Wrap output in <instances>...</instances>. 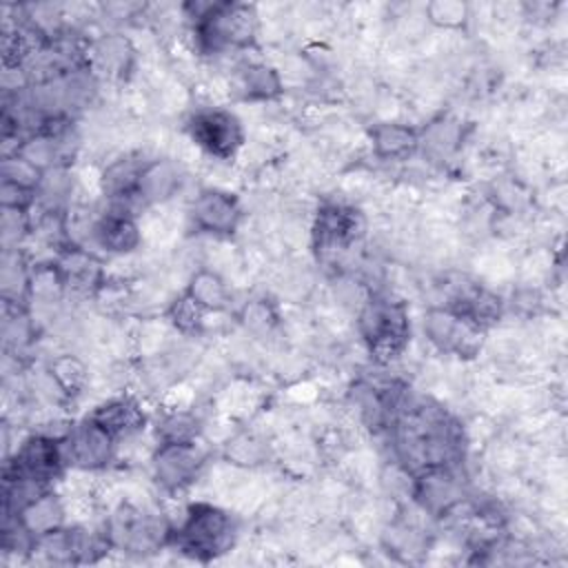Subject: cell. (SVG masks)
Returning <instances> with one entry per match:
<instances>
[{
	"label": "cell",
	"mask_w": 568,
	"mask_h": 568,
	"mask_svg": "<svg viewBox=\"0 0 568 568\" xmlns=\"http://www.w3.org/2000/svg\"><path fill=\"white\" fill-rule=\"evenodd\" d=\"M193 9V31L197 44L206 53L226 49H244L253 44L257 33V11L246 2H202L186 4Z\"/></svg>",
	"instance_id": "1"
},
{
	"label": "cell",
	"mask_w": 568,
	"mask_h": 568,
	"mask_svg": "<svg viewBox=\"0 0 568 568\" xmlns=\"http://www.w3.org/2000/svg\"><path fill=\"white\" fill-rule=\"evenodd\" d=\"M235 535V521L226 510L200 501L191 504L184 519L171 528L169 544L191 559L211 561L231 550Z\"/></svg>",
	"instance_id": "2"
},
{
	"label": "cell",
	"mask_w": 568,
	"mask_h": 568,
	"mask_svg": "<svg viewBox=\"0 0 568 568\" xmlns=\"http://www.w3.org/2000/svg\"><path fill=\"white\" fill-rule=\"evenodd\" d=\"M357 328L371 357L379 364L397 359L408 346V311L399 300H393L388 295H373L362 304L357 315Z\"/></svg>",
	"instance_id": "3"
},
{
	"label": "cell",
	"mask_w": 568,
	"mask_h": 568,
	"mask_svg": "<svg viewBox=\"0 0 568 568\" xmlns=\"http://www.w3.org/2000/svg\"><path fill=\"white\" fill-rule=\"evenodd\" d=\"M104 532L115 550L126 555H151L169 544L171 526L138 506L120 504L106 519Z\"/></svg>",
	"instance_id": "4"
},
{
	"label": "cell",
	"mask_w": 568,
	"mask_h": 568,
	"mask_svg": "<svg viewBox=\"0 0 568 568\" xmlns=\"http://www.w3.org/2000/svg\"><path fill=\"white\" fill-rule=\"evenodd\" d=\"M189 138L211 158L231 160L244 144V129L233 111L206 106L186 122Z\"/></svg>",
	"instance_id": "5"
},
{
	"label": "cell",
	"mask_w": 568,
	"mask_h": 568,
	"mask_svg": "<svg viewBox=\"0 0 568 568\" xmlns=\"http://www.w3.org/2000/svg\"><path fill=\"white\" fill-rule=\"evenodd\" d=\"M67 459L62 437L31 435L27 437L4 464V479H29L38 484L53 481L64 470Z\"/></svg>",
	"instance_id": "6"
},
{
	"label": "cell",
	"mask_w": 568,
	"mask_h": 568,
	"mask_svg": "<svg viewBox=\"0 0 568 568\" xmlns=\"http://www.w3.org/2000/svg\"><path fill=\"white\" fill-rule=\"evenodd\" d=\"M424 333L439 353H448L464 359L479 355L484 346V328L446 306H435L426 311Z\"/></svg>",
	"instance_id": "7"
},
{
	"label": "cell",
	"mask_w": 568,
	"mask_h": 568,
	"mask_svg": "<svg viewBox=\"0 0 568 568\" xmlns=\"http://www.w3.org/2000/svg\"><path fill=\"white\" fill-rule=\"evenodd\" d=\"M204 466V453L195 442L158 444L151 457L155 484L166 493H180L195 481Z\"/></svg>",
	"instance_id": "8"
},
{
	"label": "cell",
	"mask_w": 568,
	"mask_h": 568,
	"mask_svg": "<svg viewBox=\"0 0 568 568\" xmlns=\"http://www.w3.org/2000/svg\"><path fill=\"white\" fill-rule=\"evenodd\" d=\"M115 437L100 428L89 417L62 435V450L67 466L80 470H98L104 468L115 453Z\"/></svg>",
	"instance_id": "9"
},
{
	"label": "cell",
	"mask_w": 568,
	"mask_h": 568,
	"mask_svg": "<svg viewBox=\"0 0 568 568\" xmlns=\"http://www.w3.org/2000/svg\"><path fill=\"white\" fill-rule=\"evenodd\" d=\"M413 497L428 515H448L464 499V481L457 466H428L415 473Z\"/></svg>",
	"instance_id": "10"
},
{
	"label": "cell",
	"mask_w": 568,
	"mask_h": 568,
	"mask_svg": "<svg viewBox=\"0 0 568 568\" xmlns=\"http://www.w3.org/2000/svg\"><path fill=\"white\" fill-rule=\"evenodd\" d=\"M191 224L211 235H233L240 220H242V206L233 193L220 191V189H204L195 195L189 209Z\"/></svg>",
	"instance_id": "11"
},
{
	"label": "cell",
	"mask_w": 568,
	"mask_h": 568,
	"mask_svg": "<svg viewBox=\"0 0 568 568\" xmlns=\"http://www.w3.org/2000/svg\"><path fill=\"white\" fill-rule=\"evenodd\" d=\"M364 220L357 209L344 204H324L313 224V237L317 251H344L362 233Z\"/></svg>",
	"instance_id": "12"
},
{
	"label": "cell",
	"mask_w": 568,
	"mask_h": 568,
	"mask_svg": "<svg viewBox=\"0 0 568 568\" xmlns=\"http://www.w3.org/2000/svg\"><path fill=\"white\" fill-rule=\"evenodd\" d=\"M91 235H93V242L111 255L131 253L138 248V244L142 240L135 215H131L126 211H118V209H109L106 213H102L93 222Z\"/></svg>",
	"instance_id": "13"
},
{
	"label": "cell",
	"mask_w": 568,
	"mask_h": 568,
	"mask_svg": "<svg viewBox=\"0 0 568 568\" xmlns=\"http://www.w3.org/2000/svg\"><path fill=\"white\" fill-rule=\"evenodd\" d=\"M446 308L455 311L457 315L470 320L473 324L486 331L490 324L499 322L504 302L499 300V295H495L488 288H481L479 284H464L450 295V302L446 304Z\"/></svg>",
	"instance_id": "14"
},
{
	"label": "cell",
	"mask_w": 568,
	"mask_h": 568,
	"mask_svg": "<svg viewBox=\"0 0 568 568\" xmlns=\"http://www.w3.org/2000/svg\"><path fill=\"white\" fill-rule=\"evenodd\" d=\"M180 184H182L180 169L171 160H149L144 162L138 178V189H135L138 204L149 206V204L166 202L180 191Z\"/></svg>",
	"instance_id": "15"
},
{
	"label": "cell",
	"mask_w": 568,
	"mask_h": 568,
	"mask_svg": "<svg viewBox=\"0 0 568 568\" xmlns=\"http://www.w3.org/2000/svg\"><path fill=\"white\" fill-rule=\"evenodd\" d=\"M373 153L379 160H408L419 149V131L402 122H377L368 131Z\"/></svg>",
	"instance_id": "16"
},
{
	"label": "cell",
	"mask_w": 568,
	"mask_h": 568,
	"mask_svg": "<svg viewBox=\"0 0 568 568\" xmlns=\"http://www.w3.org/2000/svg\"><path fill=\"white\" fill-rule=\"evenodd\" d=\"M91 422H95L100 428H104L115 439L135 435L144 428L146 415L140 408L138 402L129 397H118L100 404L91 415H87Z\"/></svg>",
	"instance_id": "17"
},
{
	"label": "cell",
	"mask_w": 568,
	"mask_h": 568,
	"mask_svg": "<svg viewBox=\"0 0 568 568\" xmlns=\"http://www.w3.org/2000/svg\"><path fill=\"white\" fill-rule=\"evenodd\" d=\"M4 519H16L33 539H38L64 526V506L55 493L44 490L42 495L24 504L16 515Z\"/></svg>",
	"instance_id": "18"
},
{
	"label": "cell",
	"mask_w": 568,
	"mask_h": 568,
	"mask_svg": "<svg viewBox=\"0 0 568 568\" xmlns=\"http://www.w3.org/2000/svg\"><path fill=\"white\" fill-rule=\"evenodd\" d=\"M55 266L62 275L64 288H71L78 293H91V291L100 288V284L104 280L100 260L84 248H75V246L67 248L60 255V260L55 262Z\"/></svg>",
	"instance_id": "19"
},
{
	"label": "cell",
	"mask_w": 568,
	"mask_h": 568,
	"mask_svg": "<svg viewBox=\"0 0 568 568\" xmlns=\"http://www.w3.org/2000/svg\"><path fill=\"white\" fill-rule=\"evenodd\" d=\"M91 62L109 78H122L133 62V47L120 33H109L91 47Z\"/></svg>",
	"instance_id": "20"
},
{
	"label": "cell",
	"mask_w": 568,
	"mask_h": 568,
	"mask_svg": "<svg viewBox=\"0 0 568 568\" xmlns=\"http://www.w3.org/2000/svg\"><path fill=\"white\" fill-rule=\"evenodd\" d=\"M237 91L244 100H273L282 93V78L268 64H248L237 75Z\"/></svg>",
	"instance_id": "21"
},
{
	"label": "cell",
	"mask_w": 568,
	"mask_h": 568,
	"mask_svg": "<svg viewBox=\"0 0 568 568\" xmlns=\"http://www.w3.org/2000/svg\"><path fill=\"white\" fill-rule=\"evenodd\" d=\"M197 306H202L206 313L211 311H224L229 306V288L224 280L206 268H200L191 275L186 291H184Z\"/></svg>",
	"instance_id": "22"
},
{
	"label": "cell",
	"mask_w": 568,
	"mask_h": 568,
	"mask_svg": "<svg viewBox=\"0 0 568 568\" xmlns=\"http://www.w3.org/2000/svg\"><path fill=\"white\" fill-rule=\"evenodd\" d=\"M155 435H158V444L195 442L200 437V422L193 413H186V410L169 413L158 422Z\"/></svg>",
	"instance_id": "23"
},
{
	"label": "cell",
	"mask_w": 568,
	"mask_h": 568,
	"mask_svg": "<svg viewBox=\"0 0 568 568\" xmlns=\"http://www.w3.org/2000/svg\"><path fill=\"white\" fill-rule=\"evenodd\" d=\"M49 373L64 395H78L87 382V366L73 355L55 357L49 366Z\"/></svg>",
	"instance_id": "24"
},
{
	"label": "cell",
	"mask_w": 568,
	"mask_h": 568,
	"mask_svg": "<svg viewBox=\"0 0 568 568\" xmlns=\"http://www.w3.org/2000/svg\"><path fill=\"white\" fill-rule=\"evenodd\" d=\"M0 171H2V182L22 186V189H29V191H36V193H38L40 182L44 178V171H40L36 164H31L20 153L7 155L2 160V169Z\"/></svg>",
	"instance_id": "25"
},
{
	"label": "cell",
	"mask_w": 568,
	"mask_h": 568,
	"mask_svg": "<svg viewBox=\"0 0 568 568\" xmlns=\"http://www.w3.org/2000/svg\"><path fill=\"white\" fill-rule=\"evenodd\" d=\"M426 16L437 27L459 29L466 24L470 11H468V4L459 0H435L426 4Z\"/></svg>",
	"instance_id": "26"
},
{
	"label": "cell",
	"mask_w": 568,
	"mask_h": 568,
	"mask_svg": "<svg viewBox=\"0 0 568 568\" xmlns=\"http://www.w3.org/2000/svg\"><path fill=\"white\" fill-rule=\"evenodd\" d=\"M206 311L197 306L186 293H182L171 306H169V322L180 331V333H195L200 331L204 322Z\"/></svg>",
	"instance_id": "27"
},
{
	"label": "cell",
	"mask_w": 568,
	"mask_h": 568,
	"mask_svg": "<svg viewBox=\"0 0 568 568\" xmlns=\"http://www.w3.org/2000/svg\"><path fill=\"white\" fill-rule=\"evenodd\" d=\"M266 446L255 435H237L226 444V457L240 466H255L264 459Z\"/></svg>",
	"instance_id": "28"
},
{
	"label": "cell",
	"mask_w": 568,
	"mask_h": 568,
	"mask_svg": "<svg viewBox=\"0 0 568 568\" xmlns=\"http://www.w3.org/2000/svg\"><path fill=\"white\" fill-rule=\"evenodd\" d=\"M242 324L253 331V333H264L271 331L275 324V311L271 308V304L266 300H253L242 308Z\"/></svg>",
	"instance_id": "29"
}]
</instances>
